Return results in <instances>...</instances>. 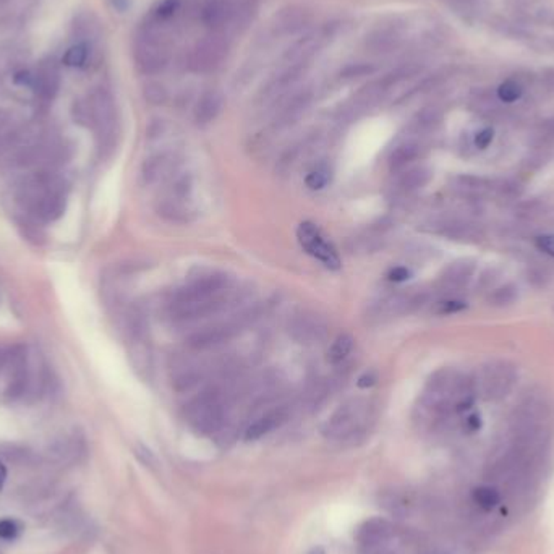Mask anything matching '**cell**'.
I'll return each mask as SVG.
<instances>
[{"instance_id":"cell-33","label":"cell","mask_w":554,"mask_h":554,"mask_svg":"<svg viewBox=\"0 0 554 554\" xmlns=\"http://www.w3.org/2000/svg\"><path fill=\"white\" fill-rule=\"evenodd\" d=\"M146 99L151 104H164L167 99L166 89L161 85H150L146 86Z\"/></svg>"},{"instance_id":"cell-23","label":"cell","mask_w":554,"mask_h":554,"mask_svg":"<svg viewBox=\"0 0 554 554\" xmlns=\"http://www.w3.org/2000/svg\"><path fill=\"white\" fill-rule=\"evenodd\" d=\"M395 45H398V36L388 29H379V31L371 34L367 41V48L374 54L391 52Z\"/></svg>"},{"instance_id":"cell-14","label":"cell","mask_w":554,"mask_h":554,"mask_svg":"<svg viewBox=\"0 0 554 554\" xmlns=\"http://www.w3.org/2000/svg\"><path fill=\"white\" fill-rule=\"evenodd\" d=\"M235 5L231 0H210L203 10V22L207 28L221 29L233 18Z\"/></svg>"},{"instance_id":"cell-7","label":"cell","mask_w":554,"mask_h":554,"mask_svg":"<svg viewBox=\"0 0 554 554\" xmlns=\"http://www.w3.org/2000/svg\"><path fill=\"white\" fill-rule=\"evenodd\" d=\"M516 379V370L504 362L488 365L481 376L485 399L497 400L506 398Z\"/></svg>"},{"instance_id":"cell-28","label":"cell","mask_w":554,"mask_h":554,"mask_svg":"<svg viewBox=\"0 0 554 554\" xmlns=\"http://www.w3.org/2000/svg\"><path fill=\"white\" fill-rule=\"evenodd\" d=\"M329 180H331V169L326 164H319L309 172L305 182L312 190H321L329 184Z\"/></svg>"},{"instance_id":"cell-25","label":"cell","mask_w":554,"mask_h":554,"mask_svg":"<svg viewBox=\"0 0 554 554\" xmlns=\"http://www.w3.org/2000/svg\"><path fill=\"white\" fill-rule=\"evenodd\" d=\"M517 298H518V291L514 284H504V286L495 289V291L488 296V303H490L491 307L502 308L516 303Z\"/></svg>"},{"instance_id":"cell-34","label":"cell","mask_w":554,"mask_h":554,"mask_svg":"<svg viewBox=\"0 0 554 554\" xmlns=\"http://www.w3.org/2000/svg\"><path fill=\"white\" fill-rule=\"evenodd\" d=\"M535 245L538 250L545 253V255L554 258V235L553 233H543V235L537 237Z\"/></svg>"},{"instance_id":"cell-2","label":"cell","mask_w":554,"mask_h":554,"mask_svg":"<svg viewBox=\"0 0 554 554\" xmlns=\"http://www.w3.org/2000/svg\"><path fill=\"white\" fill-rule=\"evenodd\" d=\"M370 418V405L365 400H349L337 407L334 414L324 421L323 435L335 443H353L365 435Z\"/></svg>"},{"instance_id":"cell-38","label":"cell","mask_w":554,"mask_h":554,"mask_svg":"<svg viewBox=\"0 0 554 554\" xmlns=\"http://www.w3.org/2000/svg\"><path fill=\"white\" fill-rule=\"evenodd\" d=\"M541 205L538 201L525 203V205L520 206V216L525 217V219H533V217L541 214Z\"/></svg>"},{"instance_id":"cell-30","label":"cell","mask_w":554,"mask_h":554,"mask_svg":"<svg viewBox=\"0 0 554 554\" xmlns=\"http://www.w3.org/2000/svg\"><path fill=\"white\" fill-rule=\"evenodd\" d=\"M326 395H328V386L324 384L323 381H318V383H314L312 388H309L307 402L312 409H316V407L326 399Z\"/></svg>"},{"instance_id":"cell-9","label":"cell","mask_w":554,"mask_h":554,"mask_svg":"<svg viewBox=\"0 0 554 554\" xmlns=\"http://www.w3.org/2000/svg\"><path fill=\"white\" fill-rule=\"evenodd\" d=\"M179 167V157L170 151L156 152L143 162L141 167V179L146 185H154L169 179Z\"/></svg>"},{"instance_id":"cell-19","label":"cell","mask_w":554,"mask_h":554,"mask_svg":"<svg viewBox=\"0 0 554 554\" xmlns=\"http://www.w3.org/2000/svg\"><path fill=\"white\" fill-rule=\"evenodd\" d=\"M420 154V145L415 141H405L395 146L393 152L389 154V167L391 170H402L404 167L410 164L411 161H415Z\"/></svg>"},{"instance_id":"cell-15","label":"cell","mask_w":554,"mask_h":554,"mask_svg":"<svg viewBox=\"0 0 554 554\" xmlns=\"http://www.w3.org/2000/svg\"><path fill=\"white\" fill-rule=\"evenodd\" d=\"M224 105V96L219 89H207L198 99L195 108V119L200 125H207L221 114Z\"/></svg>"},{"instance_id":"cell-39","label":"cell","mask_w":554,"mask_h":554,"mask_svg":"<svg viewBox=\"0 0 554 554\" xmlns=\"http://www.w3.org/2000/svg\"><path fill=\"white\" fill-rule=\"evenodd\" d=\"M410 277V271L404 266H395L389 271V279L394 282H404Z\"/></svg>"},{"instance_id":"cell-3","label":"cell","mask_w":554,"mask_h":554,"mask_svg":"<svg viewBox=\"0 0 554 554\" xmlns=\"http://www.w3.org/2000/svg\"><path fill=\"white\" fill-rule=\"evenodd\" d=\"M188 423L201 435L219 431L226 420V407L217 389H207L191 400L185 410Z\"/></svg>"},{"instance_id":"cell-37","label":"cell","mask_w":554,"mask_h":554,"mask_svg":"<svg viewBox=\"0 0 554 554\" xmlns=\"http://www.w3.org/2000/svg\"><path fill=\"white\" fill-rule=\"evenodd\" d=\"M370 73H373V67H370V65L358 64V65H355V67L345 68L342 75H344V78H358V76H365Z\"/></svg>"},{"instance_id":"cell-27","label":"cell","mask_w":554,"mask_h":554,"mask_svg":"<svg viewBox=\"0 0 554 554\" xmlns=\"http://www.w3.org/2000/svg\"><path fill=\"white\" fill-rule=\"evenodd\" d=\"M522 94H523V88L517 80H507L504 83H501L500 88H497V98H500L501 103L506 104L516 103V101L522 98Z\"/></svg>"},{"instance_id":"cell-44","label":"cell","mask_w":554,"mask_h":554,"mask_svg":"<svg viewBox=\"0 0 554 554\" xmlns=\"http://www.w3.org/2000/svg\"><path fill=\"white\" fill-rule=\"evenodd\" d=\"M7 358H8V353L5 352L3 349H0V368L3 367L5 365V362H7Z\"/></svg>"},{"instance_id":"cell-21","label":"cell","mask_w":554,"mask_h":554,"mask_svg":"<svg viewBox=\"0 0 554 554\" xmlns=\"http://www.w3.org/2000/svg\"><path fill=\"white\" fill-rule=\"evenodd\" d=\"M454 190L459 193L460 196L476 200V198H481L488 191V184L483 179H480V177L460 175L455 177Z\"/></svg>"},{"instance_id":"cell-11","label":"cell","mask_w":554,"mask_h":554,"mask_svg":"<svg viewBox=\"0 0 554 554\" xmlns=\"http://www.w3.org/2000/svg\"><path fill=\"white\" fill-rule=\"evenodd\" d=\"M309 104H312L309 91H300V93L291 96L279 109L276 119H274V125L277 129H286L289 125H293L308 110Z\"/></svg>"},{"instance_id":"cell-17","label":"cell","mask_w":554,"mask_h":554,"mask_svg":"<svg viewBox=\"0 0 554 554\" xmlns=\"http://www.w3.org/2000/svg\"><path fill=\"white\" fill-rule=\"evenodd\" d=\"M185 201L187 200H180V198L167 195L164 200L159 203V206H157V212H159V216H162L167 221L175 224H185L190 221L193 216V211L188 207Z\"/></svg>"},{"instance_id":"cell-13","label":"cell","mask_w":554,"mask_h":554,"mask_svg":"<svg viewBox=\"0 0 554 554\" xmlns=\"http://www.w3.org/2000/svg\"><path fill=\"white\" fill-rule=\"evenodd\" d=\"M287 416H289L287 409H284V407H276V409L268 410L266 414L258 416L253 423L248 425V428L245 430V439L247 441L261 439L263 436L269 435L271 431L286 423Z\"/></svg>"},{"instance_id":"cell-24","label":"cell","mask_w":554,"mask_h":554,"mask_svg":"<svg viewBox=\"0 0 554 554\" xmlns=\"http://www.w3.org/2000/svg\"><path fill=\"white\" fill-rule=\"evenodd\" d=\"M353 349V337L349 334H340L337 339L334 340L331 349L328 352V360L333 365L342 363L345 358L349 357V353Z\"/></svg>"},{"instance_id":"cell-36","label":"cell","mask_w":554,"mask_h":554,"mask_svg":"<svg viewBox=\"0 0 554 554\" xmlns=\"http://www.w3.org/2000/svg\"><path fill=\"white\" fill-rule=\"evenodd\" d=\"M467 305L460 300H446V302H441L438 307V313L443 314H451V313H459L462 309H465Z\"/></svg>"},{"instance_id":"cell-31","label":"cell","mask_w":554,"mask_h":554,"mask_svg":"<svg viewBox=\"0 0 554 554\" xmlns=\"http://www.w3.org/2000/svg\"><path fill=\"white\" fill-rule=\"evenodd\" d=\"M22 528H20L17 520H12V518H3L0 520V538L2 540H15L18 537V533Z\"/></svg>"},{"instance_id":"cell-16","label":"cell","mask_w":554,"mask_h":554,"mask_svg":"<svg viewBox=\"0 0 554 554\" xmlns=\"http://www.w3.org/2000/svg\"><path fill=\"white\" fill-rule=\"evenodd\" d=\"M474 272H475L474 261H470V259H459V261L451 263L449 266L446 268L441 281H443L444 286L449 289L462 287L470 281Z\"/></svg>"},{"instance_id":"cell-22","label":"cell","mask_w":554,"mask_h":554,"mask_svg":"<svg viewBox=\"0 0 554 554\" xmlns=\"http://www.w3.org/2000/svg\"><path fill=\"white\" fill-rule=\"evenodd\" d=\"M472 497H474L475 504L483 511L496 509L501 502L500 491H497L495 486H490V485H483V486L475 488L474 493H472Z\"/></svg>"},{"instance_id":"cell-18","label":"cell","mask_w":554,"mask_h":554,"mask_svg":"<svg viewBox=\"0 0 554 554\" xmlns=\"http://www.w3.org/2000/svg\"><path fill=\"white\" fill-rule=\"evenodd\" d=\"M305 23H307V12L297 7L282 10L276 17V29L281 34L296 33Z\"/></svg>"},{"instance_id":"cell-8","label":"cell","mask_w":554,"mask_h":554,"mask_svg":"<svg viewBox=\"0 0 554 554\" xmlns=\"http://www.w3.org/2000/svg\"><path fill=\"white\" fill-rule=\"evenodd\" d=\"M289 334L298 344H318L326 337V323L314 313H300L289 324Z\"/></svg>"},{"instance_id":"cell-40","label":"cell","mask_w":554,"mask_h":554,"mask_svg":"<svg viewBox=\"0 0 554 554\" xmlns=\"http://www.w3.org/2000/svg\"><path fill=\"white\" fill-rule=\"evenodd\" d=\"M501 193L506 196H517L520 193V188H518V184H516V182H506L501 187Z\"/></svg>"},{"instance_id":"cell-29","label":"cell","mask_w":554,"mask_h":554,"mask_svg":"<svg viewBox=\"0 0 554 554\" xmlns=\"http://www.w3.org/2000/svg\"><path fill=\"white\" fill-rule=\"evenodd\" d=\"M438 122H439V112L433 108H428V109L421 110L420 114L416 115L415 126L420 131H430V130H433L436 125H438Z\"/></svg>"},{"instance_id":"cell-26","label":"cell","mask_w":554,"mask_h":554,"mask_svg":"<svg viewBox=\"0 0 554 554\" xmlns=\"http://www.w3.org/2000/svg\"><path fill=\"white\" fill-rule=\"evenodd\" d=\"M88 45L85 43H80V44H75L72 48H68L65 50L64 57H62V62L65 67H70V68H80L83 67L86 59H88Z\"/></svg>"},{"instance_id":"cell-10","label":"cell","mask_w":554,"mask_h":554,"mask_svg":"<svg viewBox=\"0 0 554 554\" xmlns=\"http://www.w3.org/2000/svg\"><path fill=\"white\" fill-rule=\"evenodd\" d=\"M169 52H167L164 44L154 38H148L143 44H140L136 50V60H138L140 68L145 73H159L166 67Z\"/></svg>"},{"instance_id":"cell-35","label":"cell","mask_w":554,"mask_h":554,"mask_svg":"<svg viewBox=\"0 0 554 554\" xmlns=\"http://www.w3.org/2000/svg\"><path fill=\"white\" fill-rule=\"evenodd\" d=\"M493 140H495V130L490 129V126H486V129L480 130L479 133L475 135V146L479 150H486L488 146L493 143Z\"/></svg>"},{"instance_id":"cell-6","label":"cell","mask_w":554,"mask_h":554,"mask_svg":"<svg viewBox=\"0 0 554 554\" xmlns=\"http://www.w3.org/2000/svg\"><path fill=\"white\" fill-rule=\"evenodd\" d=\"M243 316L237 321H227V323H216L211 326H205L198 329L193 334L188 335L187 345L193 350H210L216 349L219 345L226 344L227 340H231L235 335L240 328L243 326Z\"/></svg>"},{"instance_id":"cell-43","label":"cell","mask_w":554,"mask_h":554,"mask_svg":"<svg viewBox=\"0 0 554 554\" xmlns=\"http://www.w3.org/2000/svg\"><path fill=\"white\" fill-rule=\"evenodd\" d=\"M7 480V469H5L2 462H0V490L3 488V483Z\"/></svg>"},{"instance_id":"cell-41","label":"cell","mask_w":554,"mask_h":554,"mask_svg":"<svg viewBox=\"0 0 554 554\" xmlns=\"http://www.w3.org/2000/svg\"><path fill=\"white\" fill-rule=\"evenodd\" d=\"M467 428L470 431H476L481 428V416L479 414H474L470 415L469 418H467Z\"/></svg>"},{"instance_id":"cell-5","label":"cell","mask_w":554,"mask_h":554,"mask_svg":"<svg viewBox=\"0 0 554 554\" xmlns=\"http://www.w3.org/2000/svg\"><path fill=\"white\" fill-rule=\"evenodd\" d=\"M297 235L300 245L307 250L308 255L319 259V261L329 269L340 268V258L337 255V252H335V248L331 245V243L324 240L321 232H319V228L314 226V224L312 222L300 224Z\"/></svg>"},{"instance_id":"cell-4","label":"cell","mask_w":554,"mask_h":554,"mask_svg":"<svg viewBox=\"0 0 554 554\" xmlns=\"http://www.w3.org/2000/svg\"><path fill=\"white\" fill-rule=\"evenodd\" d=\"M227 55V44L219 36H210L200 41L191 50L188 67L196 73H211L222 65Z\"/></svg>"},{"instance_id":"cell-20","label":"cell","mask_w":554,"mask_h":554,"mask_svg":"<svg viewBox=\"0 0 554 554\" xmlns=\"http://www.w3.org/2000/svg\"><path fill=\"white\" fill-rule=\"evenodd\" d=\"M431 179L430 170L426 167H411L405 170L398 180V188L404 193H411L423 188Z\"/></svg>"},{"instance_id":"cell-42","label":"cell","mask_w":554,"mask_h":554,"mask_svg":"<svg viewBox=\"0 0 554 554\" xmlns=\"http://www.w3.org/2000/svg\"><path fill=\"white\" fill-rule=\"evenodd\" d=\"M374 383H376V376L373 373H365L363 376H360L358 379L360 388H370V386H373Z\"/></svg>"},{"instance_id":"cell-32","label":"cell","mask_w":554,"mask_h":554,"mask_svg":"<svg viewBox=\"0 0 554 554\" xmlns=\"http://www.w3.org/2000/svg\"><path fill=\"white\" fill-rule=\"evenodd\" d=\"M180 0H162L156 8V17L159 20H169L179 10Z\"/></svg>"},{"instance_id":"cell-1","label":"cell","mask_w":554,"mask_h":554,"mask_svg":"<svg viewBox=\"0 0 554 554\" xmlns=\"http://www.w3.org/2000/svg\"><path fill=\"white\" fill-rule=\"evenodd\" d=\"M357 546L360 554H407L409 535L398 523L384 517H373L358 527Z\"/></svg>"},{"instance_id":"cell-45","label":"cell","mask_w":554,"mask_h":554,"mask_svg":"<svg viewBox=\"0 0 554 554\" xmlns=\"http://www.w3.org/2000/svg\"><path fill=\"white\" fill-rule=\"evenodd\" d=\"M307 554H328V553L324 551V548L316 546V548H313V550H309Z\"/></svg>"},{"instance_id":"cell-12","label":"cell","mask_w":554,"mask_h":554,"mask_svg":"<svg viewBox=\"0 0 554 554\" xmlns=\"http://www.w3.org/2000/svg\"><path fill=\"white\" fill-rule=\"evenodd\" d=\"M436 232L447 237L449 240L465 243H476L483 238V231L476 224L460 219L439 222L438 227H436Z\"/></svg>"}]
</instances>
